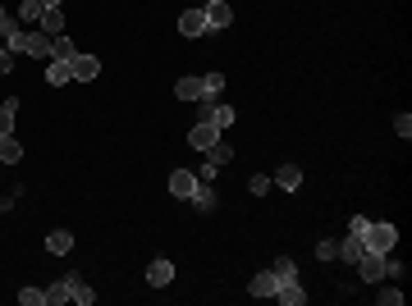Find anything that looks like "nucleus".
<instances>
[{
	"instance_id": "obj_1",
	"label": "nucleus",
	"mask_w": 412,
	"mask_h": 306,
	"mask_svg": "<svg viewBox=\"0 0 412 306\" xmlns=\"http://www.w3.org/2000/svg\"><path fill=\"white\" fill-rule=\"evenodd\" d=\"M362 247H367V252H394V247H399V229H394L390 219H371L367 229H362Z\"/></svg>"
},
{
	"instance_id": "obj_2",
	"label": "nucleus",
	"mask_w": 412,
	"mask_h": 306,
	"mask_svg": "<svg viewBox=\"0 0 412 306\" xmlns=\"http://www.w3.org/2000/svg\"><path fill=\"white\" fill-rule=\"evenodd\" d=\"M202 14H206V33H220V28H229V23H234V10H229L225 0H206Z\"/></svg>"
},
{
	"instance_id": "obj_3",
	"label": "nucleus",
	"mask_w": 412,
	"mask_h": 306,
	"mask_svg": "<svg viewBox=\"0 0 412 306\" xmlns=\"http://www.w3.org/2000/svg\"><path fill=\"white\" fill-rule=\"evenodd\" d=\"M216 142H220V128H216V124L197 119L193 128H188V146H197V151H206V146H216Z\"/></svg>"
},
{
	"instance_id": "obj_4",
	"label": "nucleus",
	"mask_w": 412,
	"mask_h": 306,
	"mask_svg": "<svg viewBox=\"0 0 412 306\" xmlns=\"http://www.w3.org/2000/svg\"><path fill=\"white\" fill-rule=\"evenodd\" d=\"M358 274L367 279V284H380V279H385V256H380V252H362Z\"/></svg>"
},
{
	"instance_id": "obj_5",
	"label": "nucleus",
	"mask_w": 412,
	"mask_h": 306,
	"mask_svg": "<svg viewBox=\"0 0 412 306\" xmlns=\"http://www.w3.org/2000/svg\"><path fill=\"white\" fill-rule=\"evenodd\" d=\"M248 293H252V297H275V293H280V274H275V270H261V274H252Z\"/></svg>"
},
{
	"instance_id": "obj_6",
	"label": "nucleus",
	"mask_w": 412,
	"mask_h": 306,
	"mask_svg": "<svg viewBox=\"0 0 412 306\" xmlns=\"http://www.w3.org/2000/svg\"><path fill=\"white\" fill-rule=\"evenodd\" d=\"M74 284H78V274H65V279H55V284L46 288V302H51V306L74 302Z\"/></svg>"
},
{
	"instance_id": "obj_7",
	"label": "nucleus",
	"mask_w": 412,
	"mask_h": 306,
	"mask_svg": "<svg viewBox=\"0 0 412 306\" xmlns=\"http://www.w3.org/2000/svg\"><path fill=\"white\" fill-rule=\"evenodd\" d=\"M97 74H101V60H97V55H83V51H78V55H74V83H92Z\"/></svg>"
},
{
	"instance_id": "obj_8",
	"label": "nucleus",
	"mask_w": 412,
	"mask_h": 306,
	"mask_svg": "<svg viewBox=\"0 0 412 306\" xmlns=\"http://www.w3.org/2000/svg\"><path fill=\"white\" fill-rule=\"evenodd\" d=\"M188 201H193V210H202V215H211V210L220 206L216 187H211V183H202V178H197V192H193V197H188Z\"/></svg>"
},
{
	"instance_id": "obj_9",
	"label": "nucleus",
	"mask_w": 412,
	"mask_h": 306,
	"mask_svg": "<svg viewBox=\"0 0 412 306\" xmlns=\"http://www.w3.org/2000/svg\"><path fill=\"white\" fill-rule=\"evenodd\" d=\"M174 96H179V101H202V96H206L202 78H197V74H184L179 83H174Z\"/></svg>"
},
{
	"instance_id": "obj_10",
	"label": "nucleus",
	"mask_w": 412,
	"mask_h": 306,
	"mask_svg": "<svg viewBox=\"0 0 412 306\" xmlns=\"http://www.w3.org/2000/svg\"><path fill=\"white\" fill-rule=\"evenodd\" d=\"M170 192H174L179 201H188V197L197 192V174H188V169H174V174H170Z\"/></svg>"
},
{
	"instance_id": "obj_11",
	"label": "nucleus",
	"mask_w": 412,
	"mask_h": 306,
	"mask_svg": "<svg viewBox=\"0 0 412 306\" xmlns=\"http://www.w3.org/2000/svg\"><path fill=\"white\" fill-rule=\"evenodd\" d=\"M46 83H51V87L74 83V60H51V65H46Z\"/></svg>"
},
{
	"instance_id": "obj_12",
	"label": "nucleus",
	"mask_w": 412,
	"mask_h": 306,
	"mask_svg": "<svg viewBox=\"0 0 412 306\" xmlns=\"http://www.w3.org/2000/svg\"><path fill=\"white\" fill-rule=\"evenodd\" d=\"M174 279V261H165V256H156L152 265H147V284L152 288H165Z\"/></svg>"
},
{
	"instance_id": "obj_13",
	"label": "nucleus",
	"mask_w": 412,
	"mask_h": 306,
	"mask_svg": "<svg viewBox=\"0 0 412 306\" xmlns=\"http://www.w3.org/2000/svg\"><path fill=\"white\" fill-rule=\"evenodd\" d=\"M271 183H275V187H284V192H298V187H303V169H298V164H280Z\"/></svg>"
},
{
	"instance_id": "obj_14",
	"label": "nucleus",
	"mask_w": 412,
	"mask_h": 306,
	"mask_svg": "<svg viewBox=\"0 0 412 306\" xmlns=\"http://www.w3.org/2000/svg\"><path fill=\"white\" fill-rule=\"evenodd\" d=\"M23 55H33V60H51V37L37 28V33H28V42H23Z\"/></svg>"
},
{
	"instance_id": "obj_15",
	"label": "nucleus",
	"mask_w": 412,
	"mask_h": 306,
	"mask_svg": "<svg viewBox=\"0 0 412 306\" xmlns=\"http://www.w3.org/2000/svg\"><path fill=\"white\" fill-rule=\"evenodd\" d=\"M179 33H184V37H202L206 33V14L202 10H184V14H179Z\"/></svg>"
},
{
	"instance_id": "obj_16",
	"label": "nucleus",
	"mask_w": 412,
	"mask_h": 306,
	"mask_svg": "<svg viewBox=\"0 0 412 306\" xmlns=\"http://www.w3.org/2000/svg\"><path fill=\"white\" fill-rule=\"evenodd\" d=\"M42 33L46 37H60V33H65V10H60V5L42 10Z\"/></svg>"
},
{
	"instance_id": "obj_17",
	"label": "nucleus",
	"mask_w": 412,
	"mask_h": 306,
	"mask_svg": "<svg viewBox=\"0 0 412 306\" xmlns=\"http://www.w3.org/2000/svg\"><path fill=\"white\" fill-rule=\"evenodd\" d=\"M46 252H51V256H65V252H74V233H65V229L46 233Z\"/></svg>"
},
{
	"instance_id": "obj_18",
	"label": "nucleus",
	"mask_w": 412,
	"mask_h": 306,
	"mask_svg": "<svg viewBox=\"0 0 412 306\" xmlns=\"http://www.w3.org/2000/svg\"><path fill=\"white\" fill-rule=\"evenodd\" d=\"M362 252H367V247H362V238H353V233H348V238L339 242V256H335V261H348V265H358V261H362Z\"/></svg>"
},
{
	"instance_id": "obj_19",
	"label": "nucleus",
	"mask_w": 412,
	"mask_h": 306,
	"mask_svg": "<svg viewBox=\"0 0 412 306\" xmlns=\"http://www.w3.org/2000/svg\"><path fill=\"white\" fill-rule=\"evenodd\" d=\"M0 160H5V164H19L23 160V142L14 137V133H10V137H0Z\"/></svg>"
},
{
	"instance_id": "obj_20",
	"label": "nucleus",
	"mask_w": 412,
	"mask_h": 306,
	"mask_svg": "<svg viewBox=\"0 0 412 306\" xmlns=\"http://www.w3.org/2000/svg\"><path fill=\"white\" fill-rule=\"evenodd\" d=\"M275 297H280L284 306H303V302H307V293H303V284H298V279H293V284H280V293H275Z\"/></svg>"
},
{
	"instance_id": "obj_21",
	"label": "nucleus",
	"mask_w": 412,
	"mask_h": 306,
	"mask_svg": "<svg viewBox=\"0 0 412 306\" xmlns=\"http://www.w3.org/2000/svg\"><path fill=\"white\" fill-rule=\"evenodd\" d=\"M74 42H69V37L65 33H60V37H51V60H74Z\"/></svg>"
},
{
	"instance_id": "obj_22",
	"label": "nucleus",
	"mask_w": 412,
	"mask_h": 306,
	"mask_svg": "<svg viewBox=\"0 0 412 306\" xmlns=\"http://www.w3.org/2000/svg\"><path fill=\"white\" fill-rule=\"evenodd\" d=\"M202 87H206L202 101H220V92H225V74H202Z\"/></svg>"
},
{
	"instance_id": "obj_23",
	"label": "nucleus",
	"mask_w": 412,
	"mask_h": 306,
	"mask_svg": "<svg viewBox=\"0 0 412 306\" xmlns=\"http://www.w3.org/2000/svg\"><path fill=\"white\" fill-rule=\"evenodd\" d=\"M206 160H211V164H216V169H220V164H229V160H234V146H225V142H216V146H206Z\"/></svg>"
},
{
	"instance_id": "obj_24",
	"label": "nucleus",
	"mask_w": 412,
	"mask_h": 306,
	"mask_svg": "<svg viewBox=\"0 0 412 306\" xmlns=\"http://www.w3.org/2000/svg\"><path fill=\"white\" fill-rule=\"evenodd\" d=\"M14 110H19V101H5V105H0V137H10V133H14Z\"/></svg>"
},
{
	"instance_id": "obj_25",
	"label": "nucleus",
	"mask_w": 412,
	"mask_h": 306,
	"mask_svg": "<svg viewBox=\"0 0 412 306\" xmlns=\"http://www.w3.org/2000/svg\"><path fill=\"white\" fill-rule=\"evenodd\" d=\"M271 270L280 274V284H293V279H298V265H293V256H280V261H275Z\"/></svg>"
},
{
	"instance_id": "obj_26",
	"label": "nucleus",
	"mask_w": 412,
	"mask_h": 306,
	"mask_svg": "<svg viewBox=\"0 0 412 306\" xmlns=\"http://www.w3.org/2000/svg\"><path fill=\"white\" fill-rule=\"evenodd\" d=\"M19 302L23 306H46V288H33V284L19 288Z\"/></svg>"
},
{
	"instance_id": "obj_27",
	"label": "nucleus",
	"mask_w": 412,
	"mask_h": 306,
	"mask_svg": "<svg viewBox=\"0 0 412 306\" xmlns=\"http://www.w3.org/2000/svg\"><path fill=\"white\" fill-rule=\"evenodd\" d=\"M19 19L23 23H42V0H23V5H19Z\"/></svg>"
},
{
	"instance_id": "obj_28",
	"label": "nucleus",
	"mask_w": 412,
	"mask_h": 306,
	"mask_svg": "<svg viewBox=\"0 0 412 306\" xmlns=\"http://www.w3.org/2000/svg\"><path fill=\"white\" fill-rule=\"evenodd\" d=\"M271 187H275V183H271L266 174H252V178H248V192H252V197H266Z\"/></svg>"
},
{
	"instance_id": "obj_29",
	"label": "nucleus",
	"mask_w": 412,
	"mask_h": 306,
	"mask_svg": "<svg viewBox=\"0 0 412 306\" xmlns=\"http://www.w3.org/2000/svg\"><path fill=\"white\" fill-rule=\"evenodd\" d=\"M385 279H403V261L394 252H385Z\"/></svg>"
},
{
	"instance_id": "obj_30",
	"label": "nucleus",
	"mask_w": 412,
	"mask_h": 306,
	"mask_svg": "<svg viewBox=\"0 0 412 306\" xmlns=\"http://www.w3.org/2000/svg\"><path fill=\"white\" fill-rule=\"evenodd\" d=\"M74 302H78V306H92V302H97V293H92V288L78 279V284H74Z\"/></svg>"
},
{
	"instance_id": "obj_31",
	"label": "nucleus",
	"mask_w": 412,
	"mask_h": 306,
	"mask_svg": "<svg viewBox=\"0 0 412 306\" xmlns=\"http://www.w3.org/2000/svg\"><path fill=\"white\" fill-rule=\"evenodd\" d=\"M316 256H321V261H335V256H339V242H335V238L316 242Z\"/></svg>"
},
{
	"instance_id": "obj_32",
	"label": "nucleus",
	"mask_w": 412,
	"mask_h": 306,
	"mask_svg": "<svg viewBox=\"0 0 412 306\" xmlns=\"http://www.w3.org/2000/svg\"><path fill=\"white\" fill-rule=\"evenodd\" d=\"M394 133H399L403 142H408V137H412V114H408V110H403L399 119H394Z\"/></svg>"
},
{
	"instance_id": "obj_33",
	"label": "nucleus",
	"mask_w": 412,
	"mask_h": 306,
	"mask_svg": "<svg viewBox=\"0 0 412 306\" xmlns=\"http://www.w3.org/2000/svg\"><path fill=\"white\" fill-rule=\"evenodd\" d=\"M376 302L380 306H403V293H399V288H390V293H376Z\"/></svg>"
},
{
	"instance_id": "obj_34",
	"label": "nucleus",
	"mask_w": 412,
	"mask_h": 306,
	"mask_svg": "<svg viewBox=\"0 0 412 306\" xmlns=\"http://www.w3.org/2000/svg\"><path fill=\"white\" fill-rule=\"evenodd\" d=\"M367 224H371L367 215H353V219H348V233H353V238H362V229H367Z\"/></svg>"
},
{
	"instance_id": "obj_35",
	"label": "nucleus",
	"mask_w": 412,
	"mask_h": 306,
	"mask_svg": "<svg viewBox=\"0 0 412 306\" xmlns=\"http://www.w3.org/2000/svg\"><path fill=\"white\" fill-rule=\"evenodd\" d=\"M0 74H14V51H0Z\"/></svg>"
},
{
	"instance_id": "obj_36",
	"label": "nucleus",
	"mask_w": 412,
	"mask_h": 306,
	"mask_svg": "<svg viewBox=\"0 0 412 306\" xmlns=\"http://www.w3.org/2000/svg\"><path fill=\"white\" fill-rule=\"evenodd\" d=\"M5 23H10V10H5V5H0V28H5Z\"/></svg>"
},
{
	"instance_id": "obj_37",
	"label": "nucleus",
	"mask_w": 412,
	"mask_h": 306,
	"mask_svg": "<svg viewBox=\"0 0 412 306\" xmlns=\"http://www.w3.org/2000/svg\"><path fill=\"white\" fill-rule=\"evenodd\" d=\"M51 5H60V0H42V10H51Z\"/></svg>"
}]
</instances>
